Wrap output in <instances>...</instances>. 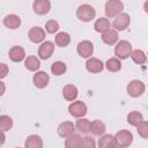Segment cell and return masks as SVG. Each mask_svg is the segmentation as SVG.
<instances>
[{
  "label": "cell",
  "mask_w": 148,
  "mask_h": 148,
  "mask_svg": "<svg viewBox=\"0 0 148 148\" xmlns=\"http://www.w3.org/2000/svg\"><path fill=\"white\" fill-rule=\"evenodd\" d=\"M90 126H91V123L88 119H84V118L83 119H79L75 123L76 130H79V132H81L83 134H88L90 132Z\"/></svg>",
  "instance_id": "28"
},
{
  "label": "cell",
  "mask_w": 148,
  "mask_h": 148,
  "mask_svg": "<svg viewBox=\"0 0 148 148\" xmlns=\"http://www.w3.org/2000/svg\"><path fill=\"white\" fill-rule=\"evenodd\" d=\"M68 111H69L71 116L75 117V118H81L87 113L88 109H87V105L82 101H76V102H73L69 104Z\"/></svg>",
  "instance_id": "6"
},
{
  "label": "cell",
  "mask_w": 148,
  "mask_h": 148,
  "mask_svg": "<svg viewBox=\"0 0 148 148\" xmlns=\"http://www.w3.org/2000/svg\"><path fill=\"white\" fill-rule=\"evenodd\" d=\"M81 141H82V138L79 134L73 133L72 135L66 138L65 147H67V148H81Z\"/></svg>",
  "instance_id": "23"
},
{
  "label": "cell",
  "mask_w": 148,
  "mask_h": 148,
  "mask_svg": "<svg viewBox=\"0 0 148 148\" xmlns=\"http://www.w3.org/2000/svg\"><path fill=\"white\" fill-rule=\"evenodd\" d=\"M118 32L116 29H108L105 31L102 32L101 35V39L103 40V43H105L106 45H114L117 42H118Z\"/></svg>",
  "instance_id": "11"
},
{
  "label": "cell",
  "mask_w": 148,
  "mask_h": 148,
  "mask_svg": "<svg viewBox=\"0 0 148 148\" xmlns=\"http://www.w3.org/2000/svg\"><path fill=\"white\" fill-rule=\"evenodd\" d=\"M136 131H138V134L141 138L148 139V121L142 120L141 123H139L136 125Z\"/></svg>",
  "instance_id": "32"
},
{
  "label": "cell",
  "mask_w": 148,
  "mask_h": 148,
  "mask_svg": "<svg viewBox=\"0 0 148 148\" xmlns=\"http://www.w3.org/2000/svg\"><path fill=\"white\" fill-rule=\"evenodd\" d=\"M131 58H132V60H133L135 64H138V65H142V64H145V62L147 61V57H146L145 52H143L142 50H139V49L132 51Z\"/></svg>",
  "instance_id": "27"
},
{
  "label": "cell",
  "mask_w": 148,
  "mask_h": 148,
  "mask_svg": "<svg viewBox=\"0 0 148 148\" xmlns=\"http://www.w3.org/2000/svg\"><path fill=\"white\" fill-rule=\"evenodd\" d=\"M77 54L82 58H89L94 52V45L90 40H82L77 44L76 47Z\"/></svg>",
  "instance_id": "8"
},
{
  "label": "cell",
  "mask_w": 148,
  "mask_h": 148,
  "mask_svg": "<svg viewBox=\"0 0 148 148\" xmlns=\"http://www.w3.org/2000/svg\"><path fill=\"white\" fill-rule=\"evenodd\" d=\"M142 120H143V116L139 111H132L127 114V123L132 126H136Z\"/></svg>",
  "instance_id": "30"
},
{
  "label": "cell",
  "mask_w": 148,
  "mask_h": 148,
  "mask_svg": "<svg viewBox=\"0 0 148 148\" xmlns=\"http://www.w3.org/2000/svg\"><path fill=\"white\" fill-rule=\"evenodd\" d=\"M43 140L39 135L37 134H31L27 138L25 142H24V146L27 148H42L43 147Z\"/></svg>",
  "instance_id": "20"
},
{
  "label": "cell",
  "mask_w": 148,
  "mask_h": 148,
  "mask_svg": "<svg viewBox=\"0 0 148 148\" xmlns=\"http://www.w3.org/2000/svg\"><path fill=\"white\" fill-rule=\"evenodd\" d=\"M143 9H145L146 13H148V0L145 1V3H143Z\"/></svg>",
  "instance_id": "36"
},
{
  "label": "cell",
  "mask_w": 148,
  "mask_h": 148,
  "mask_svg": "<svg viewBox=\"0 0 148 148\" xmlns=\"http://www.w3.org/2000/svg\"><path fill=\"white\" fill-rule=\"evenodd\" d=\"M105 124L102 123L101 120H94L91 123V126H90V132L94 134V135H103L104 132H105Z\"/></svg>",
  "instance_id": "26"
},
{
  "label": "cell",
  "mask_w": 148,
  "mask_h": 148,
  "mask_svg": "<svg viewBox=\"0 0 148 148\" xmlns=\"http://www.w3.org/2000/svg\"><path fill=\"white\" fill-rule=\"evenodd\" d=\"M124 9V3L120 0H108L105 3V15L108 17L118 16Z\"/></svg>",
  "instance_id": "2"
},
{
  "label": "cell",
  "mask_w": 148,
  "mask_h": 148,
  "mask_svg": "<svg viewBox=\"0 0 148 148\" xmlns=\"http://www.w3.org/2000/svg\"><path fill=\"white\" fill-rule=\"evenodd\" d=\"M0 69H1V72H0V77L3 79V77L8 74V67H7L6 64H1V65H0Z\"/></svg>",
  "instance_id": "35"
},
{
  "label": "cell",
  "mask_w": 148,
  "mask_h": 148,
  "mask_svg": "<svg viewBox=\"0 0 148 148\" xmlns=\"http://www.w3.org/2000/svg\"><path fill=\"white\" fill-rule=\"evenodd\" d=\"M130 23H131V17H130V15L126 14V13H120V14H119L118 16H116V18L113 20L112 27H113L116 30H118V31H123V30H125V29L128 28Z\"/></svg>",
  "instance_id": "7"
},
{
  "label": "cell",
  "mask_w": 148,
  "mask_h": 148,
  "mask_svg": "<svg viewBox=\"0 0 148 148\" xmlns=\"http://www.w3.org/2000/svg\"><path fill=\"white\" fill-rule=\"evenodd\" d=\"M53 51H54V44L50 40H46L42 43L40 46L38 47V57L43 60H46L53 54Z\"/></svg>",
  "instance_id": "9"
},
{
  "label": "cell",
  "mask_w": 148,
  "mask_h": 148,
  "mask_svg": "<svg viewBox=\"0 0 148 148\" xmlns=\"http://www.w3.org/2000/svg\"><path fill=\"white\" fill-rule=\"evenodd\" d=\"M105 67L109 72L111 73H116V72H119L121 69V62L118 58H110L106 64H105Z\"/></svg>",
  "instance_id": "25"
},
{
  "label": "cell",
  "mask_w": 148,
  "mask_h": 148,
  "mask_svg": "<svg viewBox=\"0 0 148 148\" xmlns=\"http://www.w3.org/2000/svg\"><path fill=\"white\" fill-rule=\"evenodd\" d=\"M24 66H25V68H27L28 71H30V72H36V71H38L39 67H40V61H39V59H38L36 56H29V57L25 59V61H24Z\"/></svg>",
  "instance_id": "21"
},
{
  "label": "cell",
  "mask_w": 148,
  "mask_h": 148,
  "mask_svg": "<svg viewBox=\"0 0 148 148\" xmlns=\"http://www.w3.org/2000/svg\"><path fill=\"white\" fill-rule=\"evenodd\" d=\"M96 15V10L92 6L88 5V3H84V5H81L77 9H76V16L80 21L82 22H89L91 21Z\"/></svg>",
  "instance_id": "1"
},
{
  "label": "cell",
  "mask_w": 148,
  "mask_h": 148,
  "mask_svg": "<svg viewBox=\"0 0 148 148\" xmlns=\"http://www.w3.org/2000/svg\"><path fill=\"white\" fill-rule=\"evenodd\" d=\"M32 81H34V84H35L36 88H38V89H43V88H45V87L49 84L50 76H49L45 72L39 71V72H37L36 74H34Z\"/></svg>",
  "instance_id": "12"
},
{
  "label": "cell",
  "mask_w": 148,
  "mask_h": 148,
  "mask_svg": "<svg viewBox=\"0 0 148 148\" xmlns=\"http://www.w3.org/2000/svg\"><path fill=\"white\" fill-rule=\"evenodd\" d=\"M66 69H67V67H66L65 62H62V61H54L51 65V72L53 75H57V76L65 74Z\"/></svg>",
  "instance_id": "29"
},
{
  "label": "cell",
  "mask_w": 148,
  "mask_h": 148,
  "mask_svg": "<svg viewBox=\"0 0 148 148\" xmlns=\"http://www.w3.org/2000/svg\"><path fill=\"white\" fill-rule=\"evenodd\" d=\"M145 89H146L145 83H143L142 81H140V80H133V81H131V82L127 84V87H126L127 94H128L131 97H134V98L141 96V95L145 92Z\"/></svg>",
  "instance_id": "5"
},
{
  "label": "cell",
  "mask_w": 148,
  "mask_h": 148,
  "mask_svg": "<svg viewBox=\"0 0 148 148\" xmlns=\"http://www.w3.org/2000/svg\"><path fill=\"white\" fill-rule=\"evenodd\" d=\"M13 127V119L7 116V114H2L0 116V128L1 131H8Z\"/></svg>",
  "instance_id": "31"
},
{
  "label": "cell",
  "mask_w": 148,
  "mask_h": 148,
  "mask_svg": "<svg viewBox=\"0 0 148 148\" xmlns=\"http://www.w3.org/2000/svg\"><path fill=\"white\" fill-rule=\"evenodd\" d=\"M32 8L37 15H45L51 9V2L50 0H35Z\"/></svg>",
  "instance_id": "10"
},
{
  "label": "cell",
  "mask_w": 148,
  "mask_h": 148,
  "mask_svg": "<svg viewBox=\"0 0 148 148\" xmlns=\"http://www.w3.org/2000/svg\"><path fill=\"white\" fill-rule=\"evenodd\" d=\"M3 25L9 29H17L21 25V18L16 14H9L3 18Z\"/></svg>",
  "instance_id": "18"
},
{
  "label": "cell",
  "mask_w": 148,
  "mask_h": 148,
  "mask_svg": "<svg viewBox=\"0 0 148 148\" xmlns=\"http://www.w3.org/2000/svg\"><path fill=\"white\" fill-rule=\"evenodd\" d=\"M114 139H116L117 147L125 148V147H128L133 142V134L130 131L121 130V131H119V132L116 133Z\"/></svg>",
  "instance_id": "4"
},
{
  "label": "cell",
  "mask_w": 148,
  "mask_h": 148,
  "mask_svg": "<svg viewBox=\"0 0 148 148\" xmlns=\"http://www.w3.org/2000/svg\"><path fill=\"white\" fill-rule=\"evenodd\" d=\"M86 68L90 73H99L103 71L104 64L102 62V60L97 58H89L86 62Z\"/></svg>",
  "instance_id": "15"
},
{
  "label": "cell",
  "mask_w": 148,
  "mask_h": 148,
  "mask_svg": "<svg viewBox=\"0 0 148 148\" xmlns=\"http://www.w3.org/2000/svg\"><path fill=\"white\" fill-rule=\"evenodd\" d=\"M9 59L14 62H20L22 61L24 58H25V51L22 46H18V45H15L13 46L10 50H9Z\"/></svg>",
  "instance_id": "14"
},
{
  "label": "cell",
  "mask_w": 148,
  "mask_h": 148,
  "mask_svg": "<svg viewBox=\"0 0 148 148\" xmlns=\"http://www.w3.org/2000/svg\"><path fill=\"white\" fill-rule=\"evenodd\" d=\"M110 28V22L106 17H99L95 21L94 23V29L97 31V32H103L105 30H108Z\"/></svg>",
  "instance_id": "24"
},
{
  "label": "cell",
  "mask_w": 148,
  "mask_h": 148,
  "mask_svg": "<svg viewBox=\"0 0 148 148\" xmlns=\"http://www.w3.org/2000/svg\"><path fill=\"white\" fill-rule=\"evenodd\" d=\"M57 132L61 138L66 139L74 133V124L72 121H64L58 126Z\"/></svg>",
  "instance_id": "16"
},
{
  "label": "cell",
  "mask_w": 148,
  "mask_h": 148,
  "mask_svg": "<svg viewBox=\"0 0 148 148\" xmlns=\"http://www.w3.org/2000/svg\"><path fill=\"white\" fill-rule=\"evenodd\" d=\"M54 43L59 47H65L71 43V36L65 31L58 32L56 35V37H54Z\"/></svg>",
  "instance_id": "22"
},
{
  "label": "cell",
  "mask_w": 148,
  "mask_h": 148,
  "mask_svg": "<svg viewBox=\"0 0 148 148\" xmlns=\"http://www.w3.org/2000/svg\"><path fill=\"white\" fill-rule=\"evenodd\" d=\"M77 95H79V91H77V88L74 84H67L62 89V96L68 102L75 101L76 97H77Z\"/></svg>",
  "instance_id": "17"
},
{
  "label": "cell",
  "mask_w": 148,
  "mask_h": 148,
  "mask_svg": "<svg viewBox=\"0 0 148 148\" xmlns=\"http://www.w3.org/2000/svg\"><path fill=\"white\" fill-rule=\"evenodd\" d=\"M28 37H29V39L32 43H36L37 44V43H40V42L44 40V38H45V31H44V29H42L39 27H32L29 30V32H28Z\"/></svg>",
  "instance_id": "13"
},
{
  "label": "cell",
  "mask_w": 148,
  "mask_h": 148,
  "mask_svg": "<svg viewBox=\"0 0 148 148\" xmlns=\"http://www.w3.org/2000/svg\"><path fill=\"white\" fill-rule=\"evenodd\" d=\"M1 87H2V91H1V95H3V92H5V84H3V82H1Z\"/></svg>",
  "instance_id": "37"
},
{
  "label": "cell",
  "mask_w": 148,
  "mask_h": 148,
  "mask_svg": "<svg viewBox=\"0 0 148 148\" xmlns=\"http://www.w3.org/2000/svg\"><path fill=\"white\" fill-rule=\"evenodd\" d=\"M98 147L99 148H114V147H117L114 136L111 134H103L98 140Z\"/></svg>",
  "instance_id": "19"
},
{
  "label": "cell",
  "mask_w": 148,
  "mask_h": 148,
  "mask_svg": "<svg viewBox=\"0 0 148 148\" xmlns=\"http://www.w3.org/2000/svg\"><path fill=\"white\" fill-rule=\"evenodd\" d=\"M95 146H96L95 140H94L91 136L82 138V141H81V148H95Z\"/></svg>",
  "instance_id": "34"
},
{
  "label": "cell",
  "mask_w": 148,
  "mask_h": 148,
  "mask_svg": "<svg viewBox=\"0 0 148 148\" xmlns=\"http://www.w3.org/2000/svg\"><path fill=\"white\" fill-rule=\"evenodd\" d=\"M132 45L127 40H120L114 46V54L119 59H127L132 53Z\"/></svg>",
  "instance_id": "3"
},
{
  "label": "cell",
  "mask_w": 148,
  "mask_h": 148,
  "mask_svg": "<svg viewBox=\"0 0 148 148\" xmlns=\"http://www.w3.org/2000/svg\"><path fill=\"white\" fill-rule=\"evenodd\" d=\"M45 30L49 34H54L59 30V23L56 20H50L45 23Z\"/></svg>",
  "instance_id": "33"
}]
</instances>
